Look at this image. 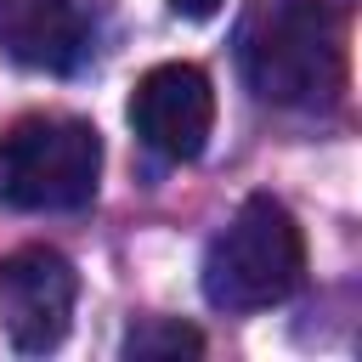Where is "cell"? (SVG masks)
<instances>
[{"label":"cell","instance_id":"cell-4","mask_svg":"<svg viewBox=\"0 0 362 362\" xmlns=\"http://www.w3.org/2000/svg\"><path fill=\"white\" fill-rule=\"evenodd\" d=\"M74 300H79V277H74L68 255L28 243L0 260V334L17 351H28V356L57 351L74 322Z\"/></svg>","mask_w":362,"mask_h":362},{"label":"cell","instance_id":"cell-7","mask_svg":"<svg viewBox=\"0 0 362 362\" xmlns=\"http://www.w3.org/2000/svg\"><path fill=\"white\" fill-rule=\"evenodd\" d=\"M204 351V334L187 328V322H170V317H147L124 334V356L130 362H158V356H198Z\"/></svg>","mask_w":362,"mask_h":362},{"label":"cell","instance_id":"cell-3","mask_svg":"<svg viewBox=\"0 0 362 362\" xmlns=\"http://www.w3.org/2000/svg\"><path fill=\"white\" fill-rule=\"evenodd\" d=\"M102 175V136L74 113H23L0 130V204L6 209H85Z\"/></svg>","mask_w":362,"mask_h":362},{"label":"cell","instance_id":"cell-6","mask_svg":"<svg viewBox=\"0 0 362 362\" xmlns=\"http://www.w3.org/2000/svg\"><path fill=\"white\" fill-rule=\"evenodd\" d=\"M90 51L79 0H0V57L34 74H68Z\"/></svg>","mask_w":362,"mask_h":362},{"label":"cell","instance_id":"cell-1","mask_svg":"<svg viewBox=\"0 0 362 362\" xmlns=\"http://www.w3.org/2000/svg\"><path fill=\"white\" fill-rule=\"evenodd\" d=\"M238 62L260 102L311 107L345 85V28L322 0H277L243 28Z\"/></svg>","mask_w":362,"mask_h":362},{"label":"cell","instance_id":"cell-2","mask_svg":"<svg viewBox=\"0 0 362 362\" xmlns=\"http://www.w3.org/2000/svg\"><path fill=\"white\" fill-rule=\"evenodd\" d=\"M300 277H305V238L300 221L272 192L243 198L204 255V300L215 311L277 305L300 288Z\"/></svg>","mask_w":362,"mask_h":362},{"label":"cell","instance_id":"cell-8","mask_svg":"<svg viewBox=\"0 0 362 362\" xmlns=\"http://www.w3.org/2000/svg\"><path fill=\"white\" fill-rule=\"evenodd\" d=\"M181 17H192V23H204V17H215L221 11V0H170Z\"/></svg>","mask_w":362,"mask_h":362},{"label":"cell","instance_id":"cell-5","mask_svg":"<svg viewBox=\"0 0 362 362\" xmlns=\"http://www.w3.org/2000/svg\"><path fill=\"white\" fill-rule=\"evenodd\" d=\"M130 124L136 136L170 158V164H192L209 147L215 130V85L198 62H158L136 79L130 90Z\"/></svg>","mask_w":362,"mask_h":362}]
</instances>
